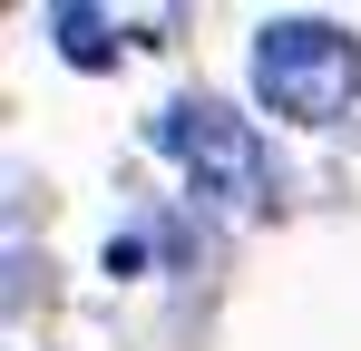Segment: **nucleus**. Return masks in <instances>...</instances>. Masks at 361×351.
I'll return each mask as SVG.
<instances>
[{
	"instance_id": "1",
	"label": "nucleus",
	"mask_w": 361,
	"mask_h": 351,
	"mask_svg": "<svg viewBox=\"0 0 361 351\" xmlns=\"http://www.w3.org/2000/svg\"><path fill=\"white\" fill-rule=\"evenodd\" d=\"M254 98L274 117H293V127H342L361 98V39L342 20H264L254 30Z\"/></svg>"
},
{
	"instance_id": "2",
	"label": "nucleus",
	"mask_w": 361,
	"mask_h": 351,
	"mask_svg": "<svg viewBox=\"0 0 361 351\" xmlns=\"http://www.w3.org/2000/svg\"><path fill=\"white\" fill-rule=\"evenodd\" d=\"M157 147L195 176V195H225V205H264V137L244 127L225 98H176V108L157 117Z\"/></svg>"
},
{
	"instance_id": "3",
	"label": "nucleus",
	"mask_w": 361,
	"mask_h": 351,
	"mask_svg": "<svg viewBox=\"0 0 361 351\" xmlns=\"http://www.w3.org/2000/svg\"><path fill=\"white\" fill-rule=\"evenodd\" d=\"M49 30H59V58H68V68H108V58H118V39H108L98 10H49Z\"/></svg>"
}]
</instances>
